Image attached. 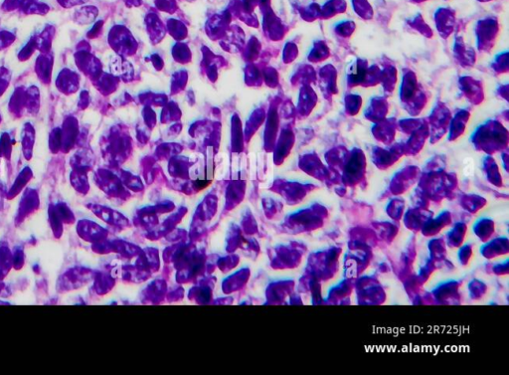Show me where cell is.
Masks as SVG:
<instances>
[{
    "label": "cell",
    "mask_w": 509,
    "mask_h": 375,
    "mask_svg": "<svg viewBox=\"0 0 509 375\" xmlns=\"http://www.w3.org/2000/svg\"><path fill=\"white\" fill-rule=\"evenodd\" d=\"M350 253L345 256L344 271L346 279L354 280L369 265L371 260L370 247L351 246Z\"/></svg>",
    "instance_id": "cell-1"
},
{
    "label": "cell",
    "mask_w": 509,
    "mask_h": 375,
    "mask_svg": "<svg viewBox=\"0 0 509 375\" xmlns=\"http://www.w3.org/2000/svg\"><path fill=\"white\" fill-rule=\"evenodd\" d=\"M357 299L360 305H380L385 301V292L374 277H364L356 284Z\"/></svg>",
    "instance_id": "cell-2"
},
{
    "label": "cell",
    "mask_w": 509,
    "mask_h": 375,
    "mask_svg": "<svg viewBox=\"0 0 509 375\" xmlns=\"http://www.w3.org/2000/svg\"><path fill=\"white\" fill-rule=\"evenodd\" d=\"M340 252V249L331 248L329 250L323 251L322 253L317 254V256L315 257L317 261V264L315 265V277L317 279L319 278L323 281H327L335 275L338 269Z\"/></svg>",
    "instance_id": "cell-3"
},
{
    "label": "cell",
    "mask_w": 509,
    "mask_h": 375,
    "mask_svg": "<svg viewBox=\"0 0 509 375\" xmlns=\"http://www.w3.org/2000/svg\"><path fill=\"white\" fill-rule=\"evenodd\" d=\"M461 282L450 281L444 283L437 287L436 290L432 291V301L439 304H459L461 302L460 297V287Z\"/></svg>",
    "instance_id": "cell-4"
},
{
    "label": "cell",
    "mask_w": 509,
    "mask_h": 375,
    "mask_svg": "<svg viewBox=\"0 0 509 375\" xmlns=\"http://www.w3.org/2000/svg\"><path fill=\"white\" fill-rule=\"evenodd\" d=\"M432 217V212L424 208H414L407 211L404 216L406 227L412 231H421L423 226Z\"/></svg>",
    "instance_id": "cell-5"
},
{
    "label": "cell",
    "mask_w": 509,
    "mask_h": 375,
    "mask_svg": "<svg viewBox=\"0 0 509 375\" xmlns=\"http://www.w3.org/2000/svg\"><path fill=\"white\" fill-rule=\"evenodd\" d=\"M353 280L345 279L344 281L340 283L337 286L333 287L329 293L327 302L335 305H342L349 301V296L353 290Z\"/></svg>",
    "instance_id": "cell-6"
},
{
    "label": "cell",
    "mask_w": 509,
    "mask_h": 375,
    "mask_svg": "<svg viewBox=\"0 0 509 375\" xmlns=\"http://www.w3.org/2000/svg\"><path fill=\"white\" fill-rule=\"evenodd\" d=\"M453 221V216L449 212H443L437 218L429 219L427 223L421 229L422 233L425 236H433L440 233L445 227L449 225Z\"/></svg>",
    "instance_id": "cell-7"
},
{
    "label": "cell",
    "mask_w": 509,
    "mask_h": 375,
    "mask_svg": "<svg viewBox=\"0 0 509 375\" xmlns=\"http://www.w3.org/2000/svg\"><path fill=\"white\" fill-rule=\"evenodd\" d=\"M508 250L507 238H497L488 242L485 246H483L481 249V254L486 259H493L497 256L507 254Z\"/></svg>",
    "instance_id": "cell-8"
},
{
    "label": "cell",
    "mask_w": 509,
    "mask_h": 375,
    "mask_svg": "<svg viewBox=\"0 0 509 375\" xmlns=\"http://www.w3.org/2000/svg\"><path fill=\"white\" fill-rule=\"evenodd\" d=\"M56 85L62 93L69 94L73 93L77 90L78 79L77 75L74 72H71L68 69L63 70L62 72L59 74Z\"/></svg>",
    "instance_id": "cell-9"
},
{
    "label": "cell",
    "mask_w": 509,
    "mask_h": 375,
    "mask_svg": "<svg viewBox=\"0 0 509 375\" xmlns=\"http://www.w3.org/2000/svg\"><path fill=\"white\" fill-rule=\"evenodd\" d=\"M373 227L377 240H382L387 243L392 242V240L395 238L399 230V226L397 224L389 223V222L374 223Z\"/></svg>",
    "instance_id": "cell-10"
},
{
    "label": "cell",
    "mask_w": 509,
    "mask_h": 375,
    "mask_svg": "<svg viewBox=\"0 0 509 375\" xmlns=\"http://www.w3.org/2000/svg\"><path fill=\"white\" fill-rule=\"evenodd\" d=\"M53 67V57L45 53L38 57L36 61V73L43 83H49Z\"/></svg>",
    "instance_id": "cell-11"
},
{
    "label": "cell",
    "mask_w": 509,
    "mask_h": 375,
    "mask_svg": "<svg viewBox=\"0 0 509 375\" xmlns=\"http://www.w3.org/2000/svg\"><path fill=\"white\" fill-rule=\"evenodd\" d=\"M77 133V123L74 118H69L65 121L61 128V137H62V146L61 148L68 151V147L74 142L76 139Z\"/></svg>",
    "instance_id": "cell-12"
},
{
    "label": "cell",
    "mask_w": 509,
    "mask_h": 375,
    "mask_svg": "<svg viewBox=\"0 0 509 375\" xmlns=\"http://www.w3.org/2000/svg\"><path fill=\"white\" fill-rule=\"evenodd\" d=\"M466 224L464 223H457L454 228L447 234L446 244L450 248H458L462 246L464 236L466 234Z\"/></svg>",
    "instance_id": "cell-13"
},
{
    "label": "cell",
    "mask_w": 509,
    "mask_h": 375,
    "mask_svg": "<svg viewBox=\"0 0 509 375\" xmlns=\"http://www.w3.org/2000/svg\"><path fill=\"white\" fill-rule=\"evenodd\" d=\"M35 141V130L31 124L26 123L22 130V149L23 155L27 160L32 157V152Z\"/></svg>",
    "instance_id": "cell-14"
},
{
    "label": "cell",
    "mask_w": 509,
    "mask_h": 375,
    "mask_svg": "<svg viewBox=\"0 0 509 375\" xmlns=\"http://www.w3.org/2000/svg\"><path fill=\"white\" fill-rule=\"evenodd\" d=\"M474 231L482 242H487L494 233V222L492 219H480L474 227Z\"/></svg>",
    "instance_id": "cell-15"
},
{
    "label": "cell",
    "mask_w": 509,
    "mask_h": 375,
    "mask_svg": "<svg viewBox=\"0 0 509 375\" xmlns=\"http://www.w3.org/2000/svg\"><path fill=\"white\" fill-rule=\"evenodd\" d=\"M446 241L443 239H432V241L429 243V250L431 254V260L436 262L437 264H441L444 262L447 250H446Z\"/></svg>",
    "instance_id": "cell-16"
},
{
    "label": "cell",
    "mask_w": 509,
    "mask_h": 375,
    "mask_svg": "<svg viewBox=\"0 0 509 375\" xmlns=\"http://www.w3.org/2000/svg\"><path fill=\"white\" fill-rule=\"evenodd\" d=\"M40 104V95L36 87H30L25 90V98H24V108L28 109L30 113L37 111L39 109Z\"/></svg>",
    "instance_id": "cell-17"
},
{
    "label": "cell",
    "mask_w": 509,
    "mask_h": 375,
    "mask_svg": "<svg viewBox=\"0 0 509 375\" xmlns=\"http://www.w3.org/2000/svg\"><path fill=\"white\" fill-rule=\"evenodd\" d=\"M24 98H25V90L23 88H18L15 93L12 96L9 104V109L12 114L20 115L24 108Z\"/></svg>",
    "instance_id": "cell-18"
},
{
    "label": "cell",
    "mask_w": 509,
    "mask_h": 375,
    "mask_svg": "<svg viewBox=\"0 0 509 375\" xmlns=\"http://www.w3.org/2000/svg\"><path fill=\"white\" fill-rule=\"evenodd\" d=\"M405 280H406L405 290L407 291L408 295L410 297H417L424 283L420 280V278L418 276H414V275L408 276Z\"/></svg>",
    "instance_id": "cell-19"
},
{
    "label": "cell",
    "mask_w": 509,
    "mask_h": 375,
    "mask_svg": "<svg viewBox=\"0 0 509 375\" xmlns=\"http://www.w3.org/2000/svg\"><path fill=\"white\" fill-rule=\"evenodd\" d=\"M52 38H53V32H50L49 29L44 30L40 34V36L38 38L35 37L36 49L38 48L39 50H41L43 54L48 53L50 50V47H51Z\"/></svg>",
    "instance_id": "cell-20"
},
{
    "label": "cell",
    "mask_w": 509,
    "mask_h": 375,
    "mask_svg": "<svg viewBox=\"0 0 509 375\" xmlns=\"http://www.w3.org/2000/svg\"><path fill=\"white\" fill-rule=\"evenodd\" d=\"M486 285L479 280H474L470 282L468 286V290L470 293V297L473 299H479L484 296L486 293Z\"/></svg>",
    "instance_id": "cell-21"
},
{
    "label": "cell",
    "mask_w": 509,
    "mask_h": 375,
    "mask_svg": "<svg viewBox=\"0 0 509 375\" xmlns=\"http://www.w3.org/2000/svg\"><path fill=\"white\" fill-rule=\"evenodd\" d=\"M32 173L29 170H24L23 172L19 174V176L17 177L15 183H14L13 188H11L9 194H11V196H13V195H15L17 193H19V191L23 188L26 182H28V180L30 179Z\"/></svg>",
    "instance_id": "cell-22"
},
{
    "label": "cell",
    "mask_w": 509,
    "mask_h": 375,
    "mask_svg": "<svg viewBox=\"0 0 509 375\" xmlns=\"http://www.w3.org/2000/svg\"><path fill=\"white\" fill-rule=\"evenodd\" d=\"M388 215L393 220H400L404 213V202L395 199L387 208Z\"/></svg>",
    "instance_id": "cell-23"
},
{
    "label": "cell",
    "mask_w": 509,
    "mask_h": 375,
    "mask_svg": "<svg viewBox=\"0 0 509 375\" xmlns=\"http://www.w3.org/2000/svg\"><path fill=\"white\" fill-rule=\"evenodd\" d=\"M49 146L53 153H57L62 146V137H61V128H54L49 137Z\"/></svg>",
    "instance_id": "cell-24"
},
{
    "label": "cell",
    "mask_w": 509,
    "mask_h": 375,
    "mask_svg": "<svg viewBox=\"0 0 509 375\" xmlns=\"http://www.w3.org/2000/svg\"><path fill=\"white\" fill-rule=\"evenodd\" d=\"M484 203L485 202L481 198L476 197L475 199H469V197H468V198H466L463 201V206L464 207V209H466L468 212L476 213L478 210H479L484 205Z\"/></svg>",
    "instance_id": "cell-25"
},
{
    "label": "cell",
    "mask_w": 509,
    "mask_h": 375,
    "mask_svg": "<svg viewBox=\"0 0 509 375\" xmlns=\"http://www.w3.org/2000/svg\"><path fill=\"white\" fill-rule=\"evenodd\" d=\"M12 142L10 141V136L7 133L2 134L0 139V155L8 157V155L11 152Z\"/></svg>",
    "instance_id": "cell-26"
},
{
    "label": "cell",
    "mask_w": 509,
    "mask_h": 375,
    "mask_svg": "<svg viewBox=\"0 0 509 375\" xmlns=\"http://www.w3.org/2000/svg\"><path fill=\"white\" fill-rule=\"evenodd\" d=\"M35 49H36V42H35V37H33L31 40L25 45V47L22 48V50L19 52V55H18L19 59L21 61L29 59Z\"/></svg>",
    "instance_id": "cell-27"
},
{
    "label": "cell",
    "mask_w": 509,
    "mask_h": 375,
    "mask_svg": "<svg viewBox=\"0 0 509 375\" xmlns=\"http://www.w3.org/2000/svg\"><path fill=\"white\" fill-rule=\"evenodd\" d=\"M473 255V248L470 245H465L462 247V249L460 251L459 253V259H460V262L463 264V265H466L468 263V261L470 260V257Z\"/></svg>",
    "instance_id": "cell-28"
},
{
    "label": "cell",
    "mask_w": 509,
    "mask_h": 375,
    "mask_svg": "<svg viewBox=\"0 0 509 375\" xmlns=\"http://www.w3.org/2000/svg\"><path fill=\"white\" fill-rule=\"evenodd\" d=\"M9 72L4 68L0 69V96L3 94L9 85Z\"/></svg>",
    "instance_id": "cell-29"
},
{
    "label": "cell",
    "mask_w": 509,
    "mask_h": 375,
    "mask_svg": "<svg viewBox=\"0 0 509 375\" xmlns=\"http://www.w3.org/2000/svg\"><path fill=\"white\" fill-rule=\"evenodd\" d=\"M14 40V35L9 32H0V50L9 46Z\"/></svg>",
    "instance_id": "cell-30"
},
{
    "label": "cell",
    "mask_w": 509,
    "mask_h": 375,
    "mask_svg": "<svg viewBox=\"0 0 509 375\" xmlns=\"http://www.w3.org/2000/svg\"><path fill=\"white\" fill-rule=\"evenodd\" d=\"M493 271L496 275H506L508 273V262L504 264H497L493 267Z\"/></svg>",
    "instance_id": "cell-31"
},
{
    "label": "cell",
    "mask_w": 509,
    "mask_h": 375,
    "mask_svg": "<svg viewBox=\"0 0 509 375\" xmlns=\"http://www.w3.org/2000/svg\"><path fill=\"white\" fill-rule=\"evenodd\" d=\"M0 123H1V117H0Z\"/></svg>",
    "instance_id": "cell-32"
}]
</instances>
